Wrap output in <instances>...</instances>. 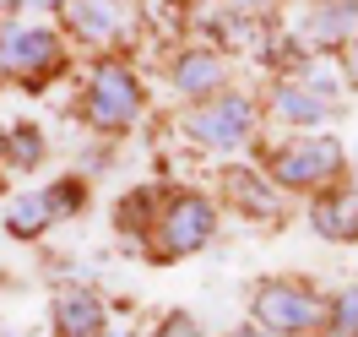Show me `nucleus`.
<instances>
[{"label":"nucleus","instance_id":"1","mask_svg":"<svg viewBox=\"0 0 358 337\" xmlns=\"http://www.w3.org/2000/svg\"><path fill=\"white\" fill-rule=\"evenodd\" d=\"M342 142L326 131H304L282 142L277 153H271V180L288 185V191H326V185L342 180Z\"/></svg>","mask_w":358,"mask_h":337},{"label":"nucleus","instance_id":"2","mask_svg":"<svg viewBox=\"0 0 358 337\" xmlns=\"http://www.w3.org/2000/svg\"><path fill=\"white\" fill-rule=\"evenodd\" d=\"M179 131L206 153H239L250 142V131H255V104L245 92H212L179 120Z\"/></svg>","mask_w":358,"mask_h":337},{"label":"nucleus","instance_id":"3","mask_svg":"<svg viewBox=\"0 0 358 337\" xmlns=\"http://www.w3.org/2000/svg\"><path fill=\"white\" fill-rule=\"evenodd\" d=\"M212 234H217V207L206 202V196H196V191H179V196H169L163 212H157L152 256H163V261H174V256H196Z\"/></svg>","mask_w":358,"mask_h":337},{"label":"nucleus","instance_id":"4","mask_svg":"<svg viewBox=\"0 0 358 337\" xmlns=\"http://www.w3.org/2000/svg\"><path fill=\"white\" fill-rule=\"evenodd\" d=\"M136 114H141V88H136V71L120 60H98L87 76V120L98 131H125Z\"/></svg>","mask_w":358,"mask_h":337},{"label":"nucleus","instance_id":"5","mask_svg":"<svg viewBox=\"0 0 358 337\" xmlns=\"http://www.w3.org/2000/svg\"><path fill=\"white\" fill-rule=\"evenodd\" d=\"M320 299H315L304 283H288V277H271L255 289V321L266 326V332H282V337H299L320 326Z\"/></svg>","mask_w":358,"mask_h":337},{"label":"nucleus","instance_id":"6","mask_svg":"<svg viewBox=\"0 0 358 337\" xmlns=\"http://www.w3.org/2000/svg\"><path fill=\"white\" fill-rule=\"evenodd\" d=\"M55 66H60V39L49 27H27V22L0 27V71L6 76H44Z\"/></svg>","mask_w":358,"mask_h":337},{"label":"nucleus","instance_id":"7","mask_svg":"<svg viewBox=\"0 0 358 337\" xmlns=\"http://www.w3.org/2000/svg\"><path fill=\"white\" fill-rule=\"evenodd\" d=\"M174 92H185V98H212V92H223V55L217 49H185L174 60Z\"/></svg>","mask_w":358,"mask_h":337},{"label":"nucleus","instance_id":"8","mask_svg":"<svg viewBox=\"0 0 358 337\" xmlns=\"http://www.w3.org/2000/svg\"><path fill=\"white\" fill-rule=\"evenodd\" d=\"M353 27H358V0H320L304 17V39H310V49H331L348 44Z\"/></svg>","mask_w":358,"mask_h":337},{"label":"nucleus","instance_id":"9","mask_svg":"<svg viewBox=\"0 0 358 337\" xmlns=\"http://www.w3.org/2000/svg\"><path fill=\"white\" fill-rule=\"evenodd\" d=\"M55 326L66 337H98L103 332V305H98V294L87 289H66L55 299Z\"/></svg>","mask_w":358,"mask_h":337},{"label":"nucleus","instance_id":"10","mask_svg":"<svg viewBox=\"0 0 358 337\" xmlns=\"http://www.w3.org/2000/svg\"><path fill=\"white\" fill-rule=\"evenodd\" d=\"M271 109L282 114V120H293V125H315V120H326V114H336L331 98H320L315 88H299V82H282V88L271 92Z\"/></svg>","mask_w":358,"mask_h":337},{"label":"nucleus","instance_id":"11","mask_svg":"<svg viewBox=\"0 0 358 337\" xmlns=\"http://www.w3.org/2000/svg\"><path fill=\"white\" fill-rule=\"evenodd\" d=\"M66 17L76 22L82 39H92V44H109L114 33H120V11H114V0H66Z\"/></svg>","mask_w":358,"mask_h":337},{"label":"nucleus","instance_id":"12","mask_svg":"<svg viewBox=\"0 0 358 337\" xmlns=\"http://www.w3.org/2000/svg\"><path fill=\"white\" fill-rule=\"evenodd\" d=\"M49 223H55V212H49V196H44V191L11 196V207H6V228H11L17 240H38Z\"/></svg>","mask_w":358,"mask_h":337},{"label":"nucleus","instance_id":"13","mask_svg":"<svg viewBox=\"0 0 358 337\" xmlns=\"http://www.w3.org/2000/svg\"><path fill=\"white\" fill-rule=\"evenodd\" d=\"M38 153H44V136H38V125H11V131H6V163L33 169V163H38Z\"/></svg>","mask_w":358,"mask_h":337},{"label":"nucleus","instance_id":"14","mask_svg":"<svg viewBox=\"0 0 358 337\" xmlns=\"http://www.w3.org/2000/svg\"><path fill=\"white\" fill-rule=\"evenodd\" d=\"M234 191H239V202H245L250 212H261V218L271 212V191H266V174H250V169H239V174H234Z\"/></svg>","mask_w":358,"mask_h":337},{"label":"nucleus","instance_id":"15","mask_svg":"<svg viewBox=\"0 0 358 337\" xmlns=\"http://www.w3.org/2000/svg\"><path fill=\"white\" fill-rule=\"evenodd\" d=\"M44 196H49V212H55V218H66V212L82 207V180H60V185H49Z\"/></svg>","mask_w":358,"mask_h":337},{"label":"nucleus","instance_id":"16","mask_svg":"<svg viewBox=\"0 0 358 337\" xmlns=\"http://www.w3.org/2000/svg\"><path fill=\"white\" fill-rule=\"evenodd\" d=\"M147 212H152V191H136V196H125V202H120V228H147V223H152Z\"/></svg>","mask_w":358,"mask_h":337},{"label":"nucleus","instance_id":"17","mask_svg":"<svg viewBox=\"0 0 358 337\" xmlns=\"http://www.w3.org/2000/svg\"><path fill=\"white\" fill-rule=\"evenodd\" d=\"M331 326H336V337L358 332V289H348L342 299H336V310H331Z\"/></svg>","mask_w":358,"mask_h":337},{"label":"nucleus","instance_id":"18","mask_svg":"<svg viewBox=\"0 0 358 337\" xmlns=\"http://www.w3.org/2000/svg\"><path fill=\"white\" fill-rule=\"evenodd\" d=\"M157 337H201V326H196V315H169L157 326Z\"/></svg>","mask_w":358,"mask_h":337},{"label":"nucleus","instance_id":"19","mask_svg":"<svg viewBox=\"0 0 358 337\" xmlns=\"http://www.w3.org/2000/svg\"><path fill=\"white\" fill-rule=\"evenodd\" d=\"M239 6H266V0H239Z\"/></svg>","mask_w":358,"mask_h":337},{"label":"nucleus","instance_id":"20","mask_svg":"<svg viewBox=\"0 0 358 337\" xmlns=\"http://www.w3.org/2000/svg\"><path fill=\"white\" fill-rule=\"evenodd\" d=\"M109 337H120V332H109Z\"/></svg>","mask_w":358,"mask_h":337}]
</instances>
